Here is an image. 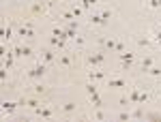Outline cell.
Masks as SVG:
<instances>
[{"instance_id":"22","label":"cell","mask_w":161,"mask_h":122,"mask_svg":"<svg viewBox=\"0 0 161 122\" xmlns=\"http://www.w3.org/2000/svg\"><path fill=\"white\" fill-rule=\"evenodd\" d=\"M148 101V92H140V98H137V105H144Z\"/></svg>"},{"instance_id":"31","label":"cell","mask_w":161,"mask_h":122,"mask_svg":"<svg viewBox=\"0 0 161 122\" xmlns=\"http://www.w3.org/2000/svg\"><path fill=\"white\" fill-rule=\"evenodd\" d=\"M71 13H73L75 17H77V15H82V9H80V7H75V4H73V7H71Z\"/></svg>"},{"instance_id":"28","label":"cell","mask_w":161,"mask_h":122,"mask_svg":"<svg viewBox=\"0 0 161 122\" xmlns=\"http://www.w3.org/2000/svg\"><path fill=\"white\" fill-rule=\"evenodd\" d=\"M86 90H88V94L97 92V84H95V82H90V84H86Z\"/></svg>"},{"instance_id":"15","label":"cell","mask_w":161,"mask_h":122,"mask_svg":"<svg viewBox=\"0 0 161 122\" xmlns=\"http://www.w3.org/2000/svg\"><path fill=\"white\" fill-rule=\"evenodd\" d=\"M50 45H52V47H58V49H60L62 45H64V41H62L60 37H52L50 39Z\"/></svg>"},{"instance_id":"35","label":"cell","mask_w":161,"mask_h":122,"mask_svg":"<svg viewBox=\"0 0 161 122\" xmlns=\"http://www.w3.org/2000/svg\"><path fill=\"white\" fill-rule=\"evenodd\" d=\"M0 79H2V82H7V66L0 71Z\"/></svg>"},{"instance_id":"18","label":"cell","mask_w":161,"mask_h":122,"mask_svg":"<svg viewBox=\"0 0 161 122\" xmlns=\"http://www.w3.org/2000/svg\"><path fill=\"white\" fill-rule=\"evenodd\" d=\"M90 103H92L95 107H101V97L97 94V92H92V94H90Z\"/></svg>"},{"instance_id":"2","label":"cell","mask_w":161,"mask_h":122,"mask_svg":"<svg viewBox=\"0 0 161 122\" xmlns=\"http://www.w3.org/2000/svg\"><path fill=\"white\" fill-rule=\"evenodd\" d=\"M41 58H43L45 64H52L54 60H58V56H56V51H54V49H43V51H41Z\"/></svg>"},{"instance_id":"14","label":"cell","mask_w":161,"mask_h":122,"mask_svg":"<svg viewBox=\"0 0 161 122\" xmlns=\"http://www.w3.org/2000/svg\"><path fill=\"white\" fill-rule=\"evenodd\" d=\"M71 56H69V54H62L60 58H58V64H62V66H71Z\"/></svg>"},{"instance_id":"10","label":"cell","mask_w":161,"mask_h":122,"mask_svg":"<svg viewBox=\"0 0 161 122\" xmlns=\"http://www.w3.org/2000/svg\"><path fill=\"white\" fill-rule=\"evenodd\" d=\"M108 86H110V88H118V90H123V88H127V82H125V79H110Z\"/></svg>"},{"instance_id":"19","label":"cell","mask_w":161,"mask_h":122,"mask_svg":"<svg viewBox=\"0 0 161 122\" xmlns=\"http://www.w3.org/2000/svg\"><path fill=\"white\" fill-rule=\"evenodd\" d=\"M150 66H153V58L146 56V58L142 60V71H146V69H150Z\"/></svg>"},{"instance_id":"33","label":"cell","mask_w":161,"mask_h":122,"mask_svg":"<svg viewBox=\"0 0 161 122\" xmlns=\"http://www.w3.org/2000/svg\"><path fill=\"white\" fill-rule=\"evenodd\" d=\"M101 17H103V19L108 22V19H110V17H112V11H110V9H108V11H103V13H101Z\"/></svg>"},{"instance_id":"4","label":"cell","mask_w":161,"mask_h":122,"mask_svg":"<svg viewBox=\"0 0 161 122\" xmlns=\"http://www.w3.org/2000/svg\"><path fill=\"white\" fill-rule=\"evenodd\" d=\"M103 60H105V56H103L101 51H97V54H90V56H88V64H92V66H99Z\"/></svg>"},{"instance_id":"32","label":"cell","mask_w":161,"mask_h":122,"mask_svg":"<svg viewBox=\"0 0 161 122\" xmlns=\"http://www.w3.org/2000/svg\"><path fill=\"white\" fill-rule=\"evenodd\" d=\"M95 118H97V120H105V114H103V111H95Z\"/></svg>"},{"instance_id":"23","label":"cell","mask_w":161,"mask_h":122,"mask_svg":"<svg viewBox=\"0 0 161 122\" xmlns=\"http://www.w3.org/2000/svg\"><path fill=\"white\" fill-rule=\"evenodd\" d=\"M99 0H82V9H90L92 4H97Z\"/></svg>"},{"instance_id":"34","label":"cell","mask_w":161,"mask_h":122,"mask_svg":"<svg viewBox=\"0 0 161 122\" xmlns=\"http://www.w3.org/2000/svg\"><path fill=\"white\" fill-rule=\"evenodd\" d=\"M137 43H140V45H142V47H146V45H150V39H140V41H137Z\"/></svg>"},{"instance_id":"24","label":"cell","mask_w":161,"mask_h":122,"mask_svg":"<svg viewBox=\"0 0 161 122\" xmlns=\"http://www.w3.org/2000/svg\"><path fill=\"white\" fill-rule=\"evenodd\" d=\"M11 34H13V28H2V39H11Z\"/></svg>"},{"instance_id":"36","label":"cell","mask_w":161,"mask_h":122,"mask_svg":"<svg viewBox=\"0 0 161 122\" xmlns=\"http://www.w3.org/2000/svg\"><path fill=\"white\" fill-rule=\"evenodd\" d=\"M155 41H157V43L161 45V30H159V32H155Z\"/></svg>"},{"instance_id":"20","label":"cell","mask_w":161,"mask_h":122,"mask_svg":"<svg viewBox=\"0 0 161 122\" xmlns=\"http://www.w3.org/2000/svg\"><path fill=\"white\" fill-rule=\"evenodd\" d=\"M13 58H15V54H7V58H4V66H7V69L13 66Z\"/></svg>"},{"instance_id":"8","label":"cell","mask_w":161,"mask_h":122,"mask_svg":"<svg viewBox=\"0 0 161 122\" xmlns=\"http://www.w3.org/2000/svg\"><path fill=\"white\" fill-rule=\"evenodd\" d=\"M15 107H19V103H13V101H4V103H2V111H4V114H13Z\"/></svg>"},{"instance_id":"16","label":"cell","mask_w":161,"mask_h":122,"mask_svg":"<svg viewBox=\"0 0 161 122\" xmlns=\"http://www.w3.org/2000/svg\"><path fill=\"white\" fill-rule=\"evenodd\" d=\"M144 73H148L150 77H161V69L159 66H150V69H146Z\"/></svg>"},{"instance_id":"25","label":"cell","mask_w":161,"mask_h":122,"mask_svg":"<svg viewBox=\"0 0 161 122\" xmlns=\"http://www.w3.org/2000/svg\"><path fill=\"white\" fill-rule=\"evenodd\" d=\"M148 9H161V0H148Z\"/></svg>"},{"instance_id":"3","label":"cell","mask_w":161,"mask_h":122,"mask_svg":"<svg viewBox=\"0 0 161 122\" xmlns=\"http://www.w3.org/2000/svg\"><path fill=\"white\" fill-rule=\"evenodd\" d=\"M13 54H15L17 58H28V56H32V47L22 45V47H15V49H13Z\"/></svg>"},{"instance_id":"5","label":"cell","mask_w":161,"mask_h":122,"mask_svg":"<svg viewBox=\"0 0 161 122\" xmlns=\"http://www.w3.org/2000/svg\"><path fill=\"white\" fill-rule=\"evenodd\" d=\"M131 62H133V54H131V51H123V54H120V64H123V69H129Z\"/></svg>"},{"instance_id":"26","label":"cell","mask_w":161,"mask_h":122,"mask_svg":"<svg viewBox=\"0 0 161 122\" xmlns=\"http://www.w3.org/2000/svg\"><path fill=\"white\" fill-rule=\"evenodd\" d=\"M35 94H37V97H39V94H45V86L37 84V86H35Z\"/></svg>"},{"instance_id":"13","label":"cell","mask_w":161,"mask_h":122,"mask_svg":"<svg viewBox=\"0 0 161 122\" xmlns=\"http://www.w3.org/2000/svg\"><path fill=\"white\" fill-rule=\"evenodd\" d=\"M26 105L32 107V109H37V107H41V101L37 97H30V98H26Z\"/></svg>"},{"instance_id":"6","label":"cell","mask_w":161,"mask_h":122,"mask_svg":"<svg viewBox=\"0 0 161 122\" xmlns=\"http://www.w3.org/2000/svg\"><path fill=\"white\" fill-rule=\"evenodd\" d=\"M17 34H19V37H26V39H30V37H35L37 32H35V30H32L30 26H19V30H17Z\"/></svg>"},{"instance_id":"38","label":"cell","mask_w":161,"mask_h":122,"mask_svg":"<svg viewBox=\"0 0 161 122\" xmlns=\"http://www.w3.org/2000/svg\"><path fill=\"white\" fill-rule=\"evenodd\" d=\"M159 98H161V92H159Z\"/></svg>"},{"instance_id":"21","label":"cell","mask_w":161,"mask_h":122,"mask_svg":"<svg viewBox=\"0 0 161 122\" xmlns=\"http://www.w3.org/2000/svg\"><path fill=\"white\" fill-rule=\"evenodd\" d=\"M62 111H64V114H73V111H75V103H64Z\"/></svg>"},{"instance_id":"7","label":"cell","mask_w":161,"mask_h":122,"mask_svg":"<svg viewBox=\"0 0 161 122\" xmlns=\"http://www.w3.org/2000/svg\"><path fill=\"white\" fill-rule=\"evenodd\" d=\"M37 116L39 118H52V116H54V114H52V109L50 107H45V105H41V107H37Z\"/></svg>"},{"instance_id":"29","label":"cell","mask_w":161,"mask_h":122,"mask_svg":"<svg viewBox=\"0 0 161 122\" xmlns=\"http://www.w3.org/2000/svg\"><path fill=\"white\" fill-rule=\"evenodd\" d=\"M62 19H67V22H71V19H75V15L71 11H64L62 13Z\"/></svg>"},{"instance_id":"9","label":"cell","mask_w":161,"mask_h":122,"mask_svg":"<svg viewBox=\"0 0 161 122\" xmlns=\"http://www.w3.org/2000/svg\"><path fill=\"white\" fill-rule=\"evenodd\" d=\"M47 7H50L47 2H35V4L30 7V11H32V13H45V9H47Z\"/></svg>"},{"instance_id":"27","label":"cell","mask_w":161,"mask_h":122,"mask_svg":"<svg viewBox=\"0 0 161 122\" xmlns=\"http://www.w3.org/2000/svg\"><path fill=\"white\" fill-rule=\"evenodd\" d=\"M118 120H131V111H120L118 114Z\"/></svg>"},{"instance_id":"12","label":"cell","mask_w":161,"mask_h":122,"mask_svg":"<svg viewBox=\"0 0 161 122\" xmlns=\"http://www.w3.org/2000/svg\"><path fill=\"white\" fill-rule=\"evenodd\" d=\"M140 92H142L140 88H133V90H131V94H129V103H133V105H137V98H140Z\"/></svg>"},{"instance_id":"1","label":"cell","mask_w":161,"mask_h":122,"mask_svg":"<svg viewBox=\"0 0 161 122\" xmlns=\"http://www.w3.org/2000/svg\"><path fill=\"white\" fill-rule=\"evenodd\" d=\"M45 73H47V64H45V62H39V64H35V66L28 71V77H30V79H41Z\"/></svg>"},{"instance_id":"37","label":"cell","mask_w":161,"mask_h":122,"mask_svg":"<svg viewBox=\"0 0 161 122\" xmlns=\"http://www.w3.org/2000/svg\"><path fill=\"white\" fill-rule=\"evenodd\" d=\"M75 43L77 45H84V37H75Z\"/></svg>"},{"instance_id":"30","label":"cell","mask_w":161,"mask_h":122,"mask_svg":"<svg viewBox=\"0 0 161 122\" xmlns=\"http://www.w3.org/2000/svg\"><path fill=\"white\" fill-rule=\"evenodd\" d=\"M131 118H142V109H140V105H137L136 111H131Z\"/></svg>"},{"instance_id":"11","label":"cell","mask_w":161,"mask_h":122,"mask_svg":"<svg viewBox=\"0 0 161 122\" xmlns=\"http://www.w3.org/2000/svg\"><path fill=\"white\" fill-rule=\"evenodd\" d=\"M88 77H90V82H101V79H105V73L103 71H90Z\"/></svg>"},{"instance_id":"17","label":"cell","mask_w":161,"mask_h":122,"mask_svg":"<svg viewBox=\"0 0 161 122\" xmlns=\"http://www.w3.org/2000/svg\"><path fill=\"white\" fill-rule=\"evenodd\" d=\"M90 24H95V26H103V24H105V19H103L101 15H90Z\"/></svg>"}]
</instances>
